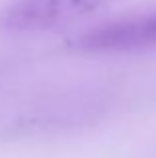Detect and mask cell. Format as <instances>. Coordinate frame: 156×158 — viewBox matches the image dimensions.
I'll return each instance as SVG.
<instances>
[{"label": "cell", "instance_id": "obj_1", "mask_svg": "<svg viewBox=\"0 0 156 158\" xmlns=\"http://www.w3.org/2000/svg\"><path fill=\"white\" fill-rule=\"evenodd\" d=\"M104 0H12L0 8V32L12 36L42 34L96 14Z\"/></svg>", "mask_w": 156, "mask_h": 158}, {"label": "cell", "instance_id": "obj_2", "mask_svg": "<svg viewBox=\"0 0 156 158\" xmlns=\"http://www.w3.org/2000/svg\"><path fill=\"white\" fill-rule=\"evenodd\" d=\"M74 46L82 52L128 54L156 48V10L130 14L98 24L76 38Z\"/></svg>", "mask_w": 156, "mask_h": 158}]
</instances>
